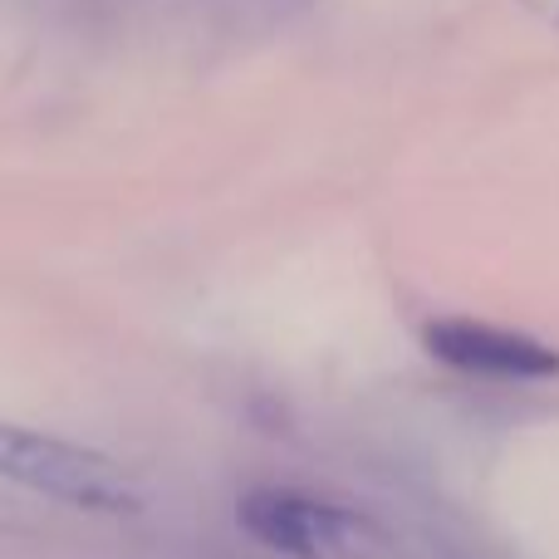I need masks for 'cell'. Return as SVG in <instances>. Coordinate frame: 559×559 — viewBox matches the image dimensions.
<instances>
[{"instance_id": "cell-1", "label": "cell", "mask_w": 559, "mask_h": 559, "mask_svg": "<svg viewBox=\"0 0 559 559\" xmlns=\"http://www.w3.org/2000/svg\"><path fill=\"white\" fill-rule=\"evenodd\" d=\"M0 481H15L35 496L94 515H133L147 501L143 481L98 447L55 432H29L15 423H0Z\"/></svg>"}, {"instance_id": "cell-2", "label": "cell", "mask_w": 559, "mask_h": 559, "mask_svg": "<svg viewBox=\"0 0 559 559\" xmlns=\"http://www.w3.org/2000/svg\"><path fill=\"white\" fill-rule=\"evenodd\" d=\"M236 521L255 545L285 559H383L388 535L378 521L338 506L329 496H309L295 486H251L236 506Z\"/></svg>"}, {"instance_id": "cell-3", "label": "cell", "mask_w": 559, "mask_h": 559, "mask_svg": "<svg viewBox=\"0 0 559 559\" xmlns=\"http://www.w3.org/2000/svg\"><path fill=\"white\" fill-rule=\"evenodd\" d=\"M423 344L437 364L472 378L496 383H550L559 378V348L491 319H432L423 329Z\"/></svg>"}]
</instances>
